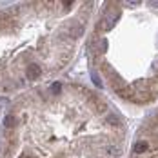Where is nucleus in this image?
I'll list each match as a JSON object with an SVG mask.
<instances>
[{
  "label": "nucleus",
  "mask_w": 158,
  "mask_h": 158,
  "mask_svg": "<svg viewBox=\"0 0 158 158\" xmlns=\"http://www.w3.org/2000/svg\"><path fill=\"white\" fill-rule=\"evenodd\" d=\"M80 33H84V27H82L80 24H71V26H69V36H71V38H78Z\"/></svg>",
  "instance_id": "20e7f679"
},
{
  "label": "nucleus",
  "mask_w": 158,
  "mask_h": 158,
  "mask_svg": "<svg viewBox=\"0 0 158 158\" xmlns=\"http://www.w3.org/2000/svg\"><path fill=\"white\" fill-rule=\"evenodd\" d=\"M153 98V91H147V89H140V87H135L133 85V96H131V102L135 104H145Z\"/></svg>",
  "instance_id": "f03ea898"
},
{
  "label": "nucleus",
  "mask_w": 158,
  "mask_h": 158,
  "mask_svg": "<svg viewBox=\"0 0 158 158\" xmlns=\"http://www.w3.org/2000/svg\"><path fill=\"white\" fill-rule=\"evenodd\" d=\"M93 82H95V85H96V87H102V80L98 78L96 75H95V77H93Z\"/></svg>",
  "instance_id": "9b49d317"
},
{
  "label": "nucleus",
  "mask_w": 158,
  "mask_h": 158,
  "mask_svg": "<svg viewBox=\"0 0 158 158\" xmlns=\"http://www.w3.org/2000/svg\"><path fill=\"white\" fill-rule=\"evenodd\" d=\"M102 69L106 71V75H107V78H109L111 87H113V89H114L116 93H120V91H122V89L126 87V82H124V80L120 78V77H118V75H116V73H114L113 69H111L109 64H104V65H102Z\"/></svg>",
  "instance_id": "f257e3e1"
},
{
  "label": "nucleus",
  "mask_w": 158,
  "mask_h": 158,
  "mask_svg": "<svg viewBox=\"0 0 158 158\" xmlns=\"http://www.w3.org/2000/svg\"><path fill=\"white\" fill-rule=\"evenodd\" d=\"M106 122H107L109 126H116V127H120V126H122V122H120V118H118L116 114H113V113L106 116Z\"/></svg>",
  "instance_id": "423d86ee"
},
{
  "label": "nucleus",
  "mask_w": 158,
  "mask_h": 158,
  "mask_svg": "<svg viewBox=\"0 0 158 158\" xmlns=\"http://www.w3.org/2000/svg\"><path fill=\"white\" fill-rule=\"evenodd\" d=\"M40 73H42V69H40L38 64H29L27 69H26V77H27L29 80H36L38 77H40Z\"/></svg>",
  "instance_id": "7ed1b4c3"
},
{
  "label": "nucleus",
  "mask_w": 158,
  "mask_h": 158,
  "mask_svg": "<svg viewBox=\"0 0 158 158\" xmlns=\"http://www.w3.org/2000/svg\"><path fill=\"white\" fill-rule=\"evenodd\" d=\"M93 109H95L98 114H102V113H106V111H107V104H106L104 100H98L95 106H93Z\"/></svg>",
  "instance_id": "6e6552de"
},
{
  "label": "nucleus",
  "mask_w": 158,
  "mask_h": 158,
  "mask_svg": "<svg viewBox=\"0 0 158 158\" xmlns=\"http://www.w3.org/2000/svg\"><path fill=\"white\" fill-rule=\"evenodd\" d=\"M113 26H114V18L107 16V18H104V20L100 22V26H98V27H100L102 31H109V29L113 27Z\"/></svg>",
  "instance_id": "39448f33"
},
{
  "label": "nucleus",
  "mask_w": 158,
  "mask_h": 158,
  "mask_svg": "<svg viewBox=\"0 0 158 158\" xmlns=\"http://www.w3.org/2000/svg\"><path fill=\"white\" fill-rule=\"evenodd\" d=\"M149 149V143L147 142H138V143H135V153H145Z\"/></svg>",
  "instance_id": "1a4fd4ad"
},
{
  "label": "nucleus",
  "mask_w": 158,
  "mask_h": 158,
  "mask_svg": "<svg viewBox=\"0 0 158 158\" xmlns=\"http://www.w3.org/2000/svg\"><path fill=\"white\" fill-rule=\"evenodd\" d=\"M60 91H62V84H60V82H55V84L51 85V93H53V95H58Z\"/></svg>",
  "instance_id": "9d476101"
},
{
  "label": "nucleus",
  "mask_w": 158,
  "mask_h": 158,
  "mask_svg": "<svg viewBox=\"0 0 158 158\" xmlns=\"http://www.w3.org/2000/svg\"><path fill=\"white\" fill-rule=\"evenodd\" d=\"M20 158H35V156H33L31 153H24V155H22Z\"/></svg>",
  "instance_id": "f8f14e48"
},
{
  "label": "nucleus",
  "mask_w": 158,
  "mask_h": 158,
  "mask_svg": "<svg viewBox=\"0 0 158 158\" xmlns=\"http://www.w3.org/2000/svg\"><path fill=\"white\" fill-rule=\"evenodd\" d=\"M4 126L7 127V129H15V126H16V118L13 116V114H7V116L4 118Z\"/></svg>",
  "instance_id": "0eeeda50"
}]
</instances>
